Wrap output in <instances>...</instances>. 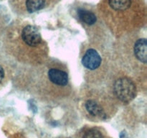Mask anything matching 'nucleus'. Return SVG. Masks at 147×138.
<instances>
[{
	"label": "nucleus",
	"mask_w": 147,
	"mask_h": 138,
	"mask_svg": "<svg viewBox=\"0 0 147 138\" xmlns=\"http://www.w3.org/2000/svg\"><path fill=\"white\" fill-rule=\"evenodd\" d=\"M32 80L27 88L42 100L57 101L64 99L70 92V78L67 67L59 61L45 62L42 65L30 67Z\"/></svg>",
	"instance_id": "nucleus-1"
},
{
	"label": "nucleus",
	"mask_w": 147,
	"mask_h": 138,
	"mask_svg": "<svg viewBox=\"0 0 147 138\" xmlns=\"http://www.w3.org/2000/svg\"><path fill=\"white\" fill-rule=\"evenodd\" d=\"M3 43L9 55L23 65L33 67L47 60V45L34 25L24 26L15 34H9Z\"/></svg>",
	"instance_id": "nucleus-2"
},
{
	"label": "nucleus",
	"mask_w": 147,
	"mask_h": 138,
	"mask_svg": "<svg viewBox=\"0 0 147 138\" xmlns=\"http://www.w3.org/2000/svg\"><path fill=\"white\" fill-rule=\"evenodd\" d=\"M80 105V109L88 118L105 121L116 113L118 103L106 90L88 87L82 92Z\"/></svg>",
	"instance_id": "nucleus-3"
},
{
	"label": "nucleus",
	"mask_w": 147,
	"mask_h": 138,
	"mask_svg": "<svg viewBox=\"0 0 147 138\" xmlns=\"http://www.w3.org/2000/svg\"><path fill=\"white\" fill-rule=\"evenodd\" d=\"M106 91L118 104H128L136 96L137 86L130 75L120 70L109 75Z\"/></svg>",
	"instance_id": "nucleus-4"
},
{
	"label": "nucleus",
	"mask_w": 147,
	"mask_h": 138,
	"mask_svg": "<svg viewBox=\"0 0 147 138\" xmlns=\"http://www.w3.org/2000/svg\"><path fill=\"white\" fill-rule=\"evenodd\" d=\"M80 60L85 74L88 76L87 80L91 84L100 83L103 78L102 75L107 74V68L105 67L107 63L98 47L93 45L84 46Z\"/></svg>",
	"instance_id": "nucleus-5"
},
{
	"label": "nucleus",
	"mask_w": 147,
	"mask_h": 138,
	"mask_svg": "<svg viewBox=\"0 0 147 138\" xmlns=\"http://www.w3.org/2000/svg\"><path fill=\"white\" fill-rule=\"evenodd\" d=\"M130 46V61L136 67L141 66L146 71L147 43L146 37H139L136 40H131ZM129 57V58H130Z\"/></svg>",
	"instance_id": "nucleus-6"
},
{
	"label": "nucleus",
	"mask_w": 147,
	"mask_h": 138,
	"mask_svg": "<svg viewBox=\"0 0 147 138\" xmlns=\"http://www.w3.org/2000/svg\"><path fill=\"white\" fill-rule=\"evenodd\" d=\"M81 138H110L106 131L99 126H90L83 129Z\"/></svg>",
	"instance_id": "nucleus-7"
},
{
	"label": "nucleus",
	"mask_w": 147,
	"mask_h": 138,
	"mask_svg": "<svg viewBox=\"0 0 147 138\" xmlns=\"http://www.w3.org/2000/svg\"><path fill=\"white\" fill-rule=\"evenodd\" d=\"M77 14L79 20L83 23L86 24V25H94L97 22V17H96V14L93 12H90L88 9L82 8L78 9Z\"/></svg>",
	"instance_id": "nucleus-8"
},
{
	"label": "nucleus",
	"mask_w": 147,
	"mask_h": 138,
	"mask_svg": "<svg viewBox=\"0 0 147 138\" xmlns=\"http://www.w3.org/2000/svg\"><path fill=\"white\" fill-rule=\"evenodd\" d=\"M132 0H109L111 8L116 12H125L130 9Z\"/></svg>",
	"instance_id": "nucleus-9"
},
{
	"label": "nucleus",
	"mask_w": 147,
	"mask_h": 138,
	"mask_svg": "<svg viewBox=\"0 0 147 138\" xmlns=\"http://www.w3.org/2000/svg\"><path fill=\"white\" fill-rule=\"evenodd\" d=\"M45 0H26L25 8L28 13H34L44 8Z\"/></svg>",
	"instance_id": "nucleus-10"
},
{
	"label": "nucleus",
	"mask_w": 147,
	"mask_h": 138,
	"mask_svg": "<svg viewBox=\"0 0 147 138\" xmlns=\"http://www.w3.org/2000/svg\"><path fill=\"white\" fill-rule=\"evenodd\" d=\"M8 80V74H7V69L4 65L0 63V86H3L5 82Z\"/></svg>",
	"instance_id": "nucleus-11"
}]
</instances>
